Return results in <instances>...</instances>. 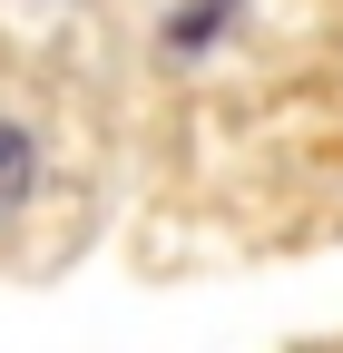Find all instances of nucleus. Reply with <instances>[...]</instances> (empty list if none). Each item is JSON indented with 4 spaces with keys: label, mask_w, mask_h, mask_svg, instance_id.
Here are the masks:
<instances>
[{
    "label": "nucleus",
    "mask_w": 343,
    "mask_h": 353,
    "mask_svg": "<svg viewBox=\"0 0 343 353\" xmlns=\"http://www.w3.org/2000/svg\"><path fill=\"white\" fill-rule=\"evenodd\" d=\"M30 176H39V148L20 138V128H10V118H0V216H10V206L30 196Z\"/></svg>",
    "instance_id": "f257e3e1"
}]
</instances>
